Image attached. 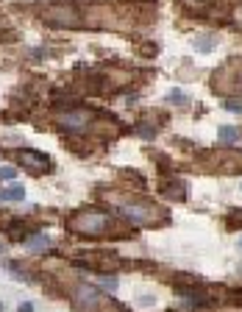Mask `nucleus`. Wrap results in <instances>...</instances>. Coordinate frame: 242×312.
<instances>
[{"label":"nucleus","instance_id":"obj_10","mask_svg":"<svg viewBox=\"0 0 242 312\" xmlns=\"http://www.w3.org/2000/svg\"><path fill=\"white\" fill-rule=\"evenodd\" d=\"M48 248V237H34L31 240V251H45Z\"/></svg>","mask_w":242,"mask_h":312},{"label":"nucleus","instance_id":"obj_12","mask_svg":"<svg viewBox=\"0 0 242 312\" xmlns=\"http://www.w3.org/2000/svg\"><path fill=\"white\" fill-rule=\"evenodd\" d=\"M223 106L228 109V112H236V114H242V101H231V98H228V101H225Z\"/></svg>","mask_w":242,"mask_h":312},{"label":"nucleus","instance_id":"obj_4","mask_svg":"<svg viewBox=\"0 0 242 312\" xmlns=\"http://www.w3.org/2000/svg\"><path fill=\"white\" fill-rule=\"evenodd\" d=\"M42 17L48 20V23H56V25H78V12H75L70 3H53V6H48L42 12Z\"/></svg>","mask_w":242,"mask_h":312},{"label":"nucleus","instance_id":"obj_9","mask_svg":"<svg viewBox=\"0 0 242 312\" xmlns=\"http://www.w3.org/2000/svg\"><path fill=\"white\" fill-rule=\"evenodd\" d=\"M167 101H170V103H178V106H187L189 98L184 95V92H178V90H176V92H170V95H167Z\"/></svg>","mask_w":242,"mask_h":312},{"label":"nucleus","instance_id":"obj_3","mask_svg":"<svg viewBox=\"0 0 242 312\" xmlns=\"http://www.w3.org/2000/svg\"><path fill=\"white\" fill-rule=\"evenodd\" d=\"M92 117H95V114H92L89 109H73V112H64V114L59 117V126L64 128V131L84 134L86 126L92 123Z\"/></svg>","mask_w":242,"mask_h":312},{"label":"nucleus","instance_id":"obj_16","mask_svg":"<svg viewBox=\"0 0 242 312\" xmlns=\"http://www.w3.org/2000/svg\"><path fill=\"white\" fill-rule=\"evenodd\" d=\"M0 312H3V304H0Z\"/></svg>","mask_w":242,"mask_h":312},{"label":"nucleus","instance_id":"obj_8","mask_svg":"<svg viewBox=\"0 0 242 312\" xmlns=\"http://www.w3.org/2000/svg\"><path fill=\"white\" fill-rule=\"evenodd\" d=\"M0 198H6V201H23L25 198V190L20 184H12L6 192H0Z\"/></svg>","mask_w":242,"mask_h":312},{"label":"nucleus","instance_id":"obj_13","mask_svg":"<svg viewBox=\"0 0 242 312\" xmlns=\"http://www.w3.org/2000/svg\"><path fill=\"white\" fill-rule=\"evenodd\" d=\"M137 131H140V137H145V139L153 137V128L151 126H137Z\"/></svg>","mask_w":242,"mask_h":312},{"label":"nucleus","instance_id":"obj_2","mask_svg":"<svg viewBox=\"0 0 242 312\" xmlns=\"http://www.w3.org/2000/svg\"><path fill=\"white\" fill-rule=\"evenodd\" d=\"M117 209H120V215L126 217V220L137 223V226H153V220H156V215H159L151 204H134V201L131 204H128V201H120Z\"/></svg>","mask_w":242,"mask_h":312},{"label":"nucleus","instance_id":"obj_11","mask_svg":"<svg viewBox=\"0 0 242 312\" xmlns=\"http://www.w3.org/2000/svg\"><path fill=\"white\" fill-rule=\"evenodd\" d=\"M17 179V170L14 168H0V181H12Z\"/></svg>","mask_w":242,"mask_h":312},{"label":"nucleus","instance_id":"obj_6","mask_svg":"<svg viewBox=\"0 0 242 312\" xmlns=\"http://www.w3.org/2000/svg\"><path fill=\"white\" fill-rule=\"evenodd\" d=\"M75 304H78L81 309H95V306L100 304V293H97L95 287H89V284L75 287Z\"/></svg>","mask_w":242,"mask_h":312},{"label":"nucleus","instance_id":"obj_5","mask_svg":"<svg viewBox=\"0 0 242 312\" xmlns=\"http://www.w3.org/2000/svg\"><path fill=\"white\" fill-rule=\"evenodd\" d=\"M17 162L23 165V168H28L31 173H48L53 165H50V159L45 153H39V150H31V148H20L17 150Z\"/></svg>","mask_w":242,"mask_h":312},{"label":"nucleus","instance_id":"obj_17","mask_svg":"<svg viewBox=\"0 0 242 312\" xmlns=\"http://www.w3.org/2000/svg\"><path fill=\"white\" fill-rule=\"evenodd\" d=\"M239 246H242V240H239Z\"/></svg>","mask_w":242,"mask_h":312},{"label":"nucleus","instance_id":"obj_1","mask_svg":"<svg viewBox=\"0 0 242 312\" xmlns=\"http://www.w3.org/2000/svg\"><path fill=\"white\" fill-rule=\"evenodd\" d=\"M70 228L75 234H86V237H100L111 228V215L106 212H97V209H84L78 215L70 217Z\"/></svg>","mask_w":242,"mask_h":312},{"label":"nucleus","instance_id":"obj_14","mask_svg":"<svg viewBox=\"0 0 242 312\" xmlns=\"http://www.w3.org/2000/svg\"><path fill=\"white\" fill-rule=\"evenodd\" d=\"M20 312H34V304H28V301H25V304L20 306Z\"/></svg>","mask_w":242,"mask_h":312},{"label":"nucleus","instance_id":"obj_7","mask_svg":"<svg viewBox=\"0 0 242 312\" xmlns=\"http://www.w3.org/2000/svg\"><path fill=\"white\" fill-rule=\"evenodd\" d=\"M239 137H242L239 128H234V126H223V128H220V142H225V145H234Z\"/></svg>","mask_w":242,"mask_h":312},{"label":"nucleus","instance_id":"obj_15","mask_svg":"<svg viewBox=\"0 0 242 312\" xmlns=\"http://www.w3.org/2000/svg\"><path fill=\"white\" fill-rule=\"evenodd\" d=\"M239 90H242V75H239Z\"/></svg>","mask_w":242,"mask_h":312}]
</instances>
